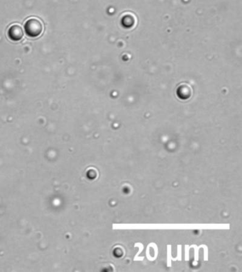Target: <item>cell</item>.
I'll list each match as a JSON object with an SVG mask.
<instances>
[{"instance_id": "7a4b0ae2", "label": "cell", "mask_w": 242, "mask_h": 272, "mask_svg": "<svg viewBox=\"0 0 242 272\" xmlns=\"http://www.w3.org/2000/svg\"><path fill=\"white\" fill-rule=\"evenodd\" d=\"M8 34L11 39L13 40V41H19L22 38V29L19 26L14 25L11 26Z\"/></svg>"}, {"instance_id": "6da1fadb", "label": "cell", "mask_w": 242, "mask_h": 272, "mask_svg": "<svg viewBox=\"0 0 242 272\" xmlns=\"http://www.w3.org/2000/svg\"><path fill=\"white\" fill-rule=\"evenodd\" d=\"M26 33L29 36L37 37L41 35L43 30V23L37 17H32L26 21Z\"/></svg>"}]
</instances>
